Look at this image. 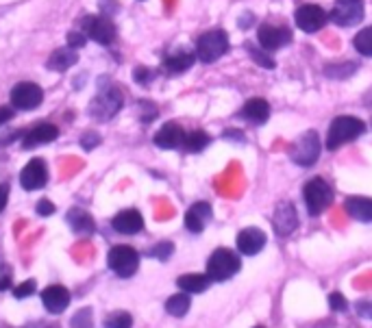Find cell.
<instances>
[{"label": "cell", "instance_id": "6da1fadb", "mask_svg": "<svg viewBox=\"0 0 372 328\" xmlns=\"http://www.w3.org/2000/svg\"><path fill=\"white\" fill-rule=\"evenodd\" d=\"M366 131V124L359 118H352V116H338L331 126H329V133H327V148L329 150H338L340 146L352 141L362 137Z\"/></svg>", "mask_w": 372, "mask_h": 328}, {"label": "cell", "instance_id": "7a4b0ae2", "mask_svg": "<svg viewBox=\"0 0 372 328\" xmlns=\"http://www.w3.org/2000/svg\"><path fill=\"white\" fill-rule=\"evenodd\" d=\"M242 267L240 257L228 248H218L211 252V257L207 259V276L211 283H222L233 279Z\"/></svg>", "mask_w": 372, "mask_h": 328}, {"label": "cell", "instance_id": "3957f363", "mask_svg": "<svg viewBox=\"0 0 372 328\" xmlns=\"http://www.w3.org/2000/svg\"><path fill=\"white\" fill-rule=\"evenodd\" d=\"M122 104H124V96L120 89L114 85H104L102 92H98L96 98L90 102V116L98 122H109L120 114Z\"/></svg>", "mask_w": 372, "mask_h": 328}, {"label": "cell", "instance_id": "277c9868", "mask_svg": "<svg viewBox=\"0 0 372 328\" xmlns=\"http://www.w3.org/2000/svg\"><path fill=\"white\" fill-rule=\"evenodd\" d=\"M320 135L309 129L290 146V159L298 168H311L320 159Z\"/></svg>", "mask_w": 372, "mask_h": 328}, {"label": "cell", "instance_id": "5b68a950", "mask_svg": "<svg viewBox=\"0 0 372 328\" xmlns=\"http://www.w3.org/2000/svg\"><path fill=\"white\" fill-rule=\"evenodd\" d=\"M303 198H305V207H307V213L311 217L325 213L331 203H333V187L327 183L325 178L316 176L311 180H307L305 187H303Z\"/></svg>", "mask_w": 372, "mask_h": 328}, {"label": "cell", "instance_id": "8992f818", "mask_svg": "<svg viewBox=\"0 0 372 328\" xmlns=\"http://www.w3.org/2000/svg\"><path fill=\"white\" fill-rule=\"evenodd\" d=\"M228 52V35L222 29L203 33L196 42V59L203 63H214Z\"/></svg>", "mask_w": 372, "mask_h": 328}, {"label": "cell", "instance_id": "52a82bcc", "mask_svg": "<svg viewBox=\"0 0 372 328\" xmlns=\"http://www.w3.org/2000/svg\"><path fill=\"white\" fill-rule=\"evenodd\" d=\"M107 263L111 267V272L120 279H131L137 267H139V254L135 248L131 246H114L109 250Z\"/></svg>", "mask_w": 372, "mask_h": 328}, {"label": "cell", "instance_id": "ba28073f", "mask_svg": "<svg viewBox=\"0 0 372 328\" xmlns=\"http://www.w3.org/2000/svg\"><path fill=\"white\" fill-rule=\"evenodd\" d=\"M81 31L100 46H111L116 40V26L107 15H85L81 22Z\"/></svg>", "mask_w": 372, "mask_h": 328}, {"label": "cell", "instance_id": "9c48e42d", "mask_svg": "<svg viewBox=\"0 0 372 328\" xmlns=\"http://www.w3.org/2000/svg\"><path fill=\"white\" fill-rule=\"evenodd\" d=\"M364 0H335V5L329 13V20L342 29L355 26L364 20Z\"/></svg>", "mask_w": 372, "mask_h": 328}, {"label": "cell", "instance_id": "30bf717a", "mask_svg": "<svg viewBox=\"0 0 372 328\" xmlns=\"http://www.w3.org/2000/svg\"><path fill=\"white\" fill-rule=\"evenodd\" d=\"M44 100V92L40 85L35 83H17L11 89V104L13 109H20V111H31V109H38Z\"/></svg>", "mask_w": 372, "mask_h": 328}, {"label": "cell", "instance_id": "8fae6325", "mask_svg": "<svg viewBox=\"0 0 372 328\" xmlns=\"http://www.w3.org/2000/svg\"><path fill=\"white\" fill-rule=\"evenodd\" d=\"M257 42L263 50L274 52L283 46H288L292 42V31L288 26H277V24H261L257 31Z\"/></svg>", "mask_w": 372, "mask_h": 328}, {"label": "cell", "instance_id": "7c38bea8", "mask_svg": "<svg viewBox=\"0 0 372 328\" xmlns=\"http://www.w3.org/2000/svg\"><path fill=\"white\" fill-rule=\"evenodd\" d=\"M294 20L303 33H316L327 24L329 15L320 5H300L294 13Z\"/></svg>", "mask_w": 372, "mask_h": 328}, {"label": "cell", "instance_id": "4fadbf2b", "mask_svg": "<svg viewBox=\"0 0 372 328\" xmlns=\"http://www.w3.org/2000/svg\"><path fill=\"white\" fill-rule=\"evenodd\" d=\"M298 211L296 207L290 203V200H283V203L277 205L274 213H272V226L277 231L279 237H288L298 228Z\"/></svg>", "mask_w": 372, "mask_h": 328}, {"label": "cell", "instance_id": "5bb4252c", "mask_svg": "<svg viewBox=\"0 0 372 328\" xmlns=\"http://www.w3.org/2000/svg\"><path fill=\"white\" fill-rule=\"evenodd\" d=\"M265 242H268V237H265L261 228L248 226L238 235V250L246 254V257H255V254H259L265 248Z\"/></svg>", "mask_w": 372, "mask_h": 328}, {"label": "cell", "instance_id": "9a60e30c", "mask_svg": "<svg viewBox=\"0 0 372 328\" xmlns=\"http://www.w3.org/2000/svg\"><path fill=\"white\" fill-rule=\"evenodd\" d=\"M20 183L24 189L33 192V189H42L48 183V168L42 159H33L29 161L22 174H20Z\"/></svg>", "mask_w": 372, "mask_h": 328}, {"label": "cell", "instance_id": "2e32d148", "mask_svg": "<svg viewBox=\"0 0 372 328\" xmlns=\"http://www.w3.org/2000/svg\"><path fill=\"white\" fill-rule=\"evenodd\" d=\"M183 139H185V131L176 122L164 124L162 129L155 133V137H153L155 146H159V148H164V150L183 148Z\"/></svg>", "mask_w": 372, "mask_h": 328}, {"label": "cell", "instance_id": "e0dca14e", "mask_svg": "<svg viewBox=\"0 0 372 328\" xmlns=\"http://www.w3.org/2000/svg\"><path fill=\"white\" fill-rule=\"evenodd\" d=\"M211 217H214V211H211V205L201 200V203H194L187 213H185V228L189 233H203L207 228V224L211 222Z\"/></svg>", "mask_w": 372, "mask_h": 328}, {"label": "cell", "instance_id": "ac0fdd59", "mask_svg": "<svg viewBox=\"0 0 372 328\" xmlns=\"http://www.w3.org/2000/svg\"><path fill=\"white\" fill-rule=\"evenodd\" d=\"M59 137V129L55 124H48V122H42L38 124L35 129L26 131L24 137H22V148L24 150H31L35 148V146H40V143H50V141H55Z\"/></svg>", "mask_w": 372, "mask_h": 328}, {"label": "cell", "instance_id": "d6986e66", "mask_svg": "<svg viewBox=\"0 0 372 328\" xmlns=\"http://www.w3.org/2000/svg\"><path fill=\"white\" fill-rule=\"evenodd\" d=\"M42 304L48 309L50 313H63L70 304V291L61 285H50L42 291Z\"/></svg>", "mask_w": 372, "mask_h": 328}, {"label": "cell", "instance_id": "ffe728a7", "mask_svg": "<svg viewBox=\"0 0 372 328\" xmlns=\"http://www.w3.org/2000/svg\"><path fill=\"white\" fill-rule=\"evenodd\" d=\"M111 226L120 235H135L144 228V217H141V213L137 209H124L114 217Z\"/></svg>", "mask_w": 372, "mask_h": 328}, {"label": "cell", "instance_id": "44dd1931", "mask_svg": "<svg viewBox=\"0 0 372 328\" xmlns=\"http://www.w3.org/2000/svg\"><path fill=\"white\" fill-rule=\"evenodd\" d=\"M240 116L246 120V122H251L255 126H261L268 122L270 118V104L265 102L263 98H251L244 107H242V111Z\"/></svg>", "mask_w": 372, "mask_h": 328}, {"label": "cell", "instance_id": "7402d4cb", "mask_svg": "<svg viewBox=\"0 0 372 328\" xmlns=\"http://www.w3.org/2000/svg\"><path fill=\"white\" fill-rule=\"evenodd\" d=\"M346 213L357 222H372V198L368 196H348L344 203Z\"/></svg>", "mask_w": 372, "mask_h": 328}, {"label": "cell", "instance_id": "603a6c76", "mask_svg": "<svg viewBox=\"0 0 372 328\" xmlns=\"http://www.w3.org/2000/svg\"><path fill=\"white\" fill-rule=\"evenodd\" d=\"M77 61H79V52H77V48H72V46H63V48H57L55 52L50 54L48 61H46V68L52 70V72H65L68 68H72Z\"/></svg>", "mask_w": 372, "mask_h": 328}, {"label": "cell", "instance_id": "cb8c5ba5", "mask_svg": "<svg viewBox=\"0 0 372 328\" xmlns=\"http://www.w3.org/2000/svg\"><path fill=\"white\" fill-rule=\"evenodd\" d=\"M194 61H196V52L176 50L164 59V68L170 72V75H183V72H187L194 65Z\"/></svg>", "mask_w": 372, "mask_h": 328}, {"label": "cell", "instance_id": "d4e9b609", "mask_svg": "<svg viewBox=\"0 0 372 328\" xmlns=\"http://www.w3.org/2000/svg\"><path fill=\"white\" fill-rule=\"evenodd\" d=\"M65 220H68L70 228H72L77 235H92L96 231L94 217L83 209H70Z\"/></svg>", "mask_w": 372, "mask_h": 328}, {"label": "cell", "instance_id": "484cf974", "mask_svg": "<svg viewBox=\"0 0 372 328\" xmlns=\"http://www.w3.org/2000/svg\"><path fill=\"white\" fill-rule=\"evenodd\" d=\"M176 285L183 291H187V294H203L211 285V279L207 274H183L176 279Z\"/></svg>", "mask_w": 372, "mask_h": 328}, {"label": "cell", "instance_id": "4316f807", "mask_svg": "<svg viewBox=\"0 0 372 328\" xmlns=\"http://www.w3.org/2000/svg\"><path fill=\"white\" fill-rule=\"evenodd\" d=\"M211 143V137L205 133V131H189V133H185V139H183V148L187 150V153H203L207 146Z\"/></svg>", "mask_w": 372, "mask_h": 328}, {"label": "cell", "instance_id": "83f0119b", "mask_svg": "<svg viewBox=\"0 0 372 328\" xmlns=\"http://www.w3.org/2000/svg\"><path fill=\"white\" fill-rule=\"evenodd\" d=\"M189 304H192V300H189V296H187V291H183V294H174V296L168 298L166 311H168L172 318H183V315L189 311Z\"/></svg>", "mask_w": 372, "mask_h": 328}, {"label": "cell", "instance_id": "f1b7e54d", "mask_svg": "<svg viewBox=\"0 0 372 328\" xmlns=\"http://www.w3.org/2000/svg\"><path fill=\"white\" fill-rule=\"evenodd\" d=\"M357 63H352V61H342V63H329L325 65V75L329 79H338V81H344L348 79L350 75H355L357 72Z\"/></svg>", "mask_w": 372, "mask_h": 328}, {"label": "cell", "instance_id": "f546056e", "mask_svg": "<svg viewBox=\"0 0 372 328\" xmlns=\"http://www.w3.org/2000/svg\"><path fill=\"white\" fill-rule=\"evenodd\" d=\"M244 48H246V52L251 54V59L257 63V65H261V68H268V70H272L277 63L272 61V57H270V52L268 50H263V48H259L257 44H251V42H246L244 44Z\"/></svg>", "mask_w": 372, "mask_h": 328}, {"label": "cell", "instance_id": "4dcf8cb0", "mask_svg": "<svg viewBox=\"0 0 372 328\" xmlns=\"http://www.w3.org/2000/svg\"><path fill=\"white\" fill-rule=\"evenodd\" d=\"M352 46H355V50L364 54V57H372V26L362 29L355 35V40H352Z\"/></svg>", "mask_w": 372, "mask_h": 328}, {"label": "cell", "instance_id": "1f68e13d", "mask_svg": "<svg viewBox=\"0 0 372 328\" xmlns=\"http://www.w3.org/2000/svg\"><path fill=\"white\" fill-rule=\"evenodd\" d=\"M70 324H72V328H92L94 326V313L90 306L85 309H79V311L72 315V320H70Z\"/></svg>", "mask_w": 372, "mask_h": 328}, {"label": "cell", "instance_id": "d6a6232c", "mask_svg": "<svg viewBox=\"0 0 372 328\" xmlns=\"http://www.w3.org/2000/svg\"><path fill=\"white\" fill-rule=\"evenodd\" d=\"M133 318L127 311H116L104 320V328H131Z\"/></svg>", "mask_w": 372, "mask_h": 328}, {"label": "cell", "instance_id": "836d02e7", "mask_svg": "<svg viewBox=\"0 0 372 328\" xmlns=\"http://www.w3.org/2000/svg\"><path fill=\"white\" fill-rule=\"evenodd\" d=\"M172 252H174V244L172 242H159L155 248H150V257L159 259V261H168L172 257Z\"/></svg>", "mask_w": 372, "mask_h": 328}, {"label": "cell", "instance_id": "e575fe53", "mask_svg": "<svg viewBox=\"0 0 372 328\" xmlns=\"http://www.w3.org/2000/svg\"><path fill=\"white\" fill-rule=\"evenodd\" d=\"M155 77H157L155 72L150 68H144V65H139V68L133 70V79H135L137 85H150Z\"/></svg>", "mask_w": 372, "mask_h": 328}, {"label": "cell", "instance_id": "d590c367", "mask_svg": "<svg viewBox=\"0 0 372 328\" xmlns=\"http://www.w3.org/2000/svg\"><path fill=\"white\" fill-rule=\"evenodd\" d=\"M137 107H139V120L144 122V124H148V122H153V120L157 118V107H155V104H150V102H139Z\"/></svg>", "mask_w": 372, "mask_h": 328}, {"label": "cell", "instance_id": "8d00e7d4", "mask_svg": "<svg viewBox=\"0 0 372 328\" xmlns=\"http://www.w3.org/2000/svg\"><path fill=\"white\" fill-rule=\"evenodd\" d=\"M65 42H68V46H72V48H83L87 44V35L83 31H70L65 35Z\"/></svg>", "mask_w": 372, "mask_h": 328}, {"label": "cell", "instance_id": "74e56055", "mask_svg": "<svg viewBox=\"0 0 372 328\" xmlns=\"http://www.w3.org/2000/svg\"><path fill=\"white\" fill-rule=\"evenodd\" d=\"M329 306H331V311H340L344 313L346 309H348V302L342 294H338V291H333V294L329 296Z\"/></svg>", "mask_w": 372, "mask_h": 328}, {"label": "cell", "instance_id": "f35d334b", "mask_svg": "<svg viewBox=\"0 0 372 328\" xmlns=\"http://www.w3.org/2000/svg\"><path fill=\"white\" fill-rule=\"evenodd\" d=\"M35 287H38V285H35V281H24L22 285H17V287H13V296L15 298H26V296H33L35 294Z\"/></svg>", "mask_w": 372, "mask_h": 328}, {"label": "cell", "instance_id": "ab89813d", "mask_svg": "<svg viewBox=\"0 0 372 328\" xmlns=\"http://www.w3.org/2000/svg\"><path fill=\"white\" fill-rule=\"evenodd\" d=\"M98 143H100V135H98V133H94V131H87V133L81 137V146H83V150H94Z\"/></svg>", "mask_w": 372, "mask_h": 328}, {"label": "cell", "instance_id": "60d3db41", "mask_svg": "<svg viewBox=\"0 0 372 328\" xmlns=\"http://www.w3.org/2000/svg\"><path fill=\"white\" fill-rule=\"evenodd\" d=\"M118 9H120L118 0H100V11H102V15L111 17L114 13H118Z\"/></svg>", "mask_w": 372, "mask_h": 328}, {"label": "cell", "instance_id": "b9f144b4", "mask_svg": "<svg viewBox=\"0 0 372 328\" xmlns=\"http://www.w3.org/2000/svg\"><path fill=\"white\" fill-rule=\"evenodd\" d=\"M355 309H357V313H359L362 318L372 320V300H359V302L355 304Z\"/></svg>", "mask_w": 372, "mask_h": 328}, {"label": "cell", "instance_id": "7bdbcfd3", "mask_svg": "<svg viewBox=\"0 0 372 328\" xmlns=\"http://www.w3.org/2000/svg\"><path fill=\"white\" fill-rule=\"evenodd\" d=\"M35 211H38L40 215H52V213H55V205H52L50 203V200H40V203H38V207H35Z\"/></svg>", "mask_w": 372, "mask_h": 328}, {"label": "cell", "instance_id": "ee69618b", "mask_svg": "<svg viewBox=\"0 0 372 328\" xmlns=\"http://www.w3.org/2000/svg\"><path fill=\"white\" fill-rule=\"evenodd\" d=\"M13 118V109L11 107H0V126L7 124Z\"/></svg>", "mask_w": 372, "mask_h": 328}, {"label": "cell", "instance_id": "f6af8a7d", "mask_svg": "<svg viewBox=\"0 0 372 328\" xmlns=\"http://www.w3.org/2000/svg\"><path fill=\"white\" fill-rule=\"evenodd\" d=\"M7 198H9V187L7 185H0V211L7 207Z\"/></svg>", "mask_w": 372, "mask_h": 328}, {"label": "cell", "instance_id": "bcb514c9", "mask_svg": "<svg viewBox=\"0 0 372 328\" xmlns=\"http://www.w3.org/2000/svg\"><path fill=\"white\" fill-rule=\"evenodd\" d=\"M248 22H255V15L246 11V13H244V15L240 17V29H248V26H246Z\"/></svg>", "mask_w": 372, "mask_h": 328}, {"label": "cell", "instance_id": "7dc6e473", "mask_svg": "<svg viewBox=\"0 0 372 328\" xmlns=\"http://www.w3.org/2000/svg\"><path fill=\"white\" fill-rule=\"evenodd\" d=\"M9 287V279L5 276V279H0V291H3V289H7Z\"/></svg>", "mask_w": 372, "mask_h": 328}, {"label": "cell", "instance_id": "c3c4849f", "mask_svg": "<svg viewBox=\"0 0 372 328\" xmlns=\"http://www.w3.org/2000/svg\"><path fill=\"white\" fill-rule=\"evenodd\" d=\"M255 328H261V326H255Z\"/></svg>", "mask_w": 372, "mask_h": 328}]
</instances>
